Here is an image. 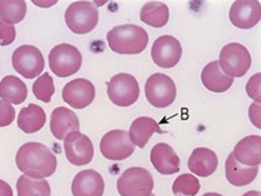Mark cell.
<instances>
[{
    "mask_svg": "<svg viewBox=\"0 0 261 196\" xmlns=\"http://www.w3.org/2000/svg\"><path fill=\"white\" fill-rule=\"evenodd\" d=\"M199 191V180L190 173L181 174L173 182V193L176 196H196Z\"/></svg>",
    "mask_w": 261,
    "mask_h": 196,
    "instance_id": "83f0119b",
    "label": "cell"
},
{
    "mask_svg": "<svg viewBox=\"0 0 261 196\" xmlns=\"http://www.w3.org/2000/svg\"><path fill=\"white\" fill-rule=\"evenodd\" d=\"M140 18L149 26L163 28L169 22V7L162 2H148L141 9Z\"/></svg>",
    "mask_w": 261,
    "mask_h": 196,
    "instance_id": "d4e9b609",
    "label": "cell"
},
{
    "mask_svg": "<svg viewBox=\"0 0 261 196\" xmlns=\"http://www.w3.org/2000/svg\"><path fill=\"white\" fill-rule=\"evenodd\" d=\"M177 96V89L170 76L165 73H155L145 81V97L155 108L170 106Z\"/></svg>",
    "mask_w": 261,
    "mask_h": 196,
    "instance_id": "8992f818",
    "label": "cell"
},
{
    "mask_svg": "<svg viewBox=\"0 0 261 196\" xmlns=\"http://www.w3.org/2000/svg\"><path fill=\"white\" fill-rule=\"evenodd\" d=\"M79 129H81V123L73 110L64 106H58L53 110L50 118V130L56 138L60 141L65 139L68 134L79 131Z\"/></svg>",
    "mask_w": 261,
    "mask_h": 196,
    "instance_id": "2e32d148",
    "label": "cell"
},
{
    "mask_svg": "<svg viewBox=\"0 0 261 196\" xmlns=\"http://www.w3.org/2000/svg\"><path fill=\"white\" fill-rule=\"evenodd\" d=\"M203 196H223V195H220V193H216V192H207V193H204Z\"/></svg>",
    "mask_w": 261,
    "mask_h": 196,
    "instance_id": "d590c367",
    "label": "cell"
},
{
    "mask_svg": "<svg viewBox=\"0 0 261 196\" xmlns=\"http://www.w3.org/2000/svg\"><path fill=\"white\" fill-rule=\"evenodd\" d=\"M200 79H202L203 86L213 93H224L229 90L233 83L232 77L227 76L220 68L219 61H212L207 64L202 71Z\"/></svg>",
    "mask_w": 261,
    "mask_h": 196,
    "instance_id": "44dd1931",
    "label": "cell"
},
{
    "mask_svg": "<svg viewBox=\"0 0 261 196\" xmlns=\"http://www.w3.org/2000/svg\"><path fill=\"white\" fill-rule=\"evenodd\" d=\"M108 46L118 54H140L147 48L148 32L141 26L133 24L115 26L107 35Z\"/></svg>",
    "mask_w": 261,
    "mask_h": 196,
    "instance_id": "7a4b0ae2",
    "label": "cell"
},
{
    "mask_svg": "<svg viewBox=\"0 0 261 196\" xmlns=\"http://www.w3.org/2000/svg\"><path fill=\"white\" fill-rule=\"evenodd\" d=\"M162 134L163 130L161 129V126L158 125L156 120H153L152 118L148 116H141L134 120L132 126H130V139L132 143L138 147V148H145V145L148 144L149 138L152 137V134Z\"/></svg>",
    "mask_w": 261,
    "mask_h": 196,
    "instance_id": "7402d4cb",
    "label": "cell"
},
{
    "mask_svg": "<svg viewBox=\"0 0 261 196\" xmlns=\"http://www.w3.org/2000/svg\"><path fill=\"white\" fill-rule=\"evenodd\" d=\"M108 97L115 105L132 106L140 97L137 79L128 73H118L108 83Z\"/></svg>",
    "mask_w": 261,
    "mask_h": 196,
    "instance_id": "9c48e42d",
    "label": "cell"
},
{
    "mask_svg": "<svg viewBox=\"0 0 261 196\" xmlns=\"http://www.w3.org/2000/svg\"><path fill=\"white\" fill-rule=\"evenodd\" d=\"M11 64L17 73L22 75L27 79H35L42 75L44 69V58L38 47L25 44L15 48Z\"/></svg>",
    "mask_w": 261,
    "mask_h": 196,
    "instance_id": "ba28073f",
    "label": "cell"
},
{
    "mask_svg": "<svg viewBox=\"0 0 261 196\" xmlns=\"http://www.w3.org/2000/svg\"><path fill=\"white\" fill-rule=\"evenodd\" d=\"M65 22L73 34H89L98 24V9L91 2H75L65 11Z\"/></svg>",
    "mask_w": 261,
    "mask_h": 196,
    "instance_id": "3957f363",
    "label": "cell"
},
{
    "mask_svg": "<svg viewBox=\"0 0 261 196\" xmlns=\"http://www.w3.org/2000/svg\"><path fill=\"white\" fill-rule=\"evenodd\" d=\"M46 112L42 106L29 104L27 108H22L17 118V125L24 133L34 134L43 129L46 125Z\"/></svg>",
    "mask_w": 261,
    "mask_h": 196,
    "instance_id": "cb8c5ba5",
    "label": "cell"
},
{
    "mask_svg": "<svg viewBox=\"0 0 261 196\" xmlns=\"http://www.w3.org/2000/svg\"><path fill=\"white\" fill-rule=\"evenodd\" d=\"M261 6L256 0H238L231 6L229 19L237 28L250 29L260 22Z\"/></svg>",
    "mask_w": 261,
    "mask_h": 196,
    "instance_id": "5bb4252c",
    "label": "cell"
},
{
    "mask_svg": "<svg viewBox=\"0 0 261 196\" xmlns=\"http://www.w3.org/2000/svg\"><path fill=\"white\" fill-rule=\"evenodd\" d=\"M104 189V178L95 170H83L72 181L73 196H102Z\"/></svg>",
    "mask_w": 261,
    "mask_h": 196,
    "instance_id": "9a60e30c",
    "label": "cell"
},
{
    "mask_svg": "<svg viewBox=\"0 0 261 196\" xmlns=\"http://www.w3.org/2000/svg\"><path fill=\"white\" fill-rule=\"evenodd\" d=\"M151 163L163 176L176 174L180 170V158L169 144H156L151 151Z\"/></svg>",
    "mask_w": 261,
    "mask_h": 196,
    "instance_id": "e0dca14e",
    "label": "cell"
},
{
    "mask_svg": "<svg viewBox=\"0 0 261 196\" xmlns=\"http://www.w3.org/2000/svg\"><path fill=\"white\" fill-rule=\"evenodd\" d=\"M17 193L18 196H51V189L46 180H35L22 174L17 181Z\"/></svg>",
    "mask_w": 261,
    "mask_h": 196,
    "instance_id": "484cf974",
    "label": "cell"
},
{
    "mask_svg": "<svg viewBox=\"0 0 261 196\" xmlns=\"http://www.w3.org/2000/svg\"><path fill=\"white\" fill-rule=\"evenodd\" d=\"M151 55L153 63L161 68L176 67L182 55V47L180 42L170 35H165L155 40L152 46Z\"/></svg>",
    "mask_w": 261,
    "mask_h": 196,
    "instance_id": "7c38bea8",
    "label": "cell"
},
{
    "mask_svg": "<svg viewBox=\"0 0 261 196\" xmlns=\"http://www.w3.org/2000/svg\"><path fill=\"white\" fill-rule=\"evenodd\" d=\"M219 166L217 155L209 148H196L188 159V167L192 174L199 177H209Z\"/></svg>",
    "mask_w": 261,
    "mask_h": 196,
    "instance_id": "d6986e66",
    "label": "cell"
},
{
    "mask_svg": "<svg viewBox=\"0 0 261 196\" xmlns=\"http://www.w3.org/2000/svg\"><path fill=\"white\" fill-rule=\"evenodd\" d=\"M232 155L243 166L258 167L261 163V137L260 135H247L242 138L235 145Z\"/></svg>",
    "mask_w": 261,
    "mask_h": 196,
    "instance_id": "ac0fdd59",
    "label": "cell"
},
{
    "mask_svg": "<svg viewBox=\"0 0 261 196\" xmlns=\"http://www.w3.org/2000/svg\"><path fill=\"white\" fill-rule=\"evenodd\" d=\"M15 40L14 25H10L0 19V46H9Z\"/></svg>",
    "mask_w": 261,
    "mask_h": 196,
    "instance_id": "4dcf8cb0",
    "label": "cell"
},
{
    "mask_svg": "<svg viewBox=\"0 0 261 196\" xmlns=\"http://www.w3.org/2000/svg\"><path fill=\"white\" fill-rule=\"evenodd\" d=\"M257 174H258L257 166L254 167L243 166L233 158L232 152L229 153V156L225 160V177L229 184L235 187H246L256 180Z\"/></svg>",
    "mask_w": 261,
    "mask_h": 196,
    "instance_id": "ffe728a7",
    "label": "cell"
},
{
    "mask_svg": "<svg viewBox=\"0 0 261 196\" xmlns=\"http://www.w3.org/2000/svg\"><path fill=\"white\" fill-rule=\"evenodd\" d=\"M0 196H14L11 187L3 180H0Z\"/></svg>",
    "mask_w": 261,
    "mask_h": 196,
    "instance_id": "836d02e7",
    "label": "cell"
},
{
    "mask_svg": "<svg viewBox=\"0 0 261 196\" xmlns=\"http://www.w3.org/2000/svg\"><path fill=\"white\" fill-rule=\"evenodd\" d=\"M249 115H250V119H252V123L256 126L257 129H260V104L257 102H253L250 105V109H249Z\"/></svg>",
    "mask_w": 261,
    "mask_h": 196,
    "instance_id": "d6a6232c",
    "label": "cell"
},
{
    "mask_svg": "<svg viewBox=\"0 0 261 196\" xmlns=\"http://www.w3.org/2000/svg\"><path fill=\"white\" fill-rule=\"evenodd\" d=\"M149 196H155V195H152V193H151V195H149Z\"/></svg>",
    "mask_w": 261,
    "mask_h": 196,
    "instance_id": "8d00e7d4",
    "label": "cell"
},
{
    "mask_svg": "<svg viewBox=\"0 0 261 196\" xmlns=\"http://www.w3.org/2000/svg\"><path fill=\"white\" fill-rule=\"evenodd\" d=\"M28 97V89L19 77L9 75L0 81V100L7 104L19 105Z\"/></svg>",
    "mask_w": 261,
    "mask_h": 196,
    "instance_id": "603a6c76",
    "label": "cell"
},
{
    "mask_svg": "<svg viewBox=\"0 0 261 196\" xmlns=\"http://www.w3.org/2000/svg\"><path fill=\"white\" fill-rule=\"evenodd\" d=\"M48 65L53 73L60 77H68L79 72L82 67V54L72 44H58L48 54Z\"/></svg>",
    "mask_w": 261,
    "mask_h": 196,
    "instance_id": "277c9868",
    "label": "cell"
},
{
    "mask_svg": "<svg viewBox=\"0 0 261 196\" xmlns=\"http://www.w3.org/2000/svg\"><path fill=\"white\" fill-rule=\"evenodd\" d=\"M95 87L87 79H75L62 89V100L75 109H83L94 101Z\"/></svg>",
    "mask_w": 261,
    "mask_h": 196,
    "instance_id": "4fadbf2b",
    "label": "cell"
},
{
    "mask_svg": "<svg viewBox=\"0 0 261 196\" xmlns=\"http://www.w3.org/2000/svg\"><path fill=\"white\" fill-rule=\"evenodd\" d=\"M116 187L120 196H149L153 189V178L144 167H130L119 177Z\"/></svg>",
    "mask_w": 261,
    "mask_h": 196,
    "instance_id": "52a82bcc",
    "label": "cell"
},
{
    "mask_svg": "<svg viewBox=\"0 0 261 196\" xmlns=\"http://www.w3.org/2000/svg\"><path fill=\"white\" fill-rule=\"evenodd\" d=\"M100 151L101 155L110 160H124L133 155L134 144L127 131L112 130L101 138Z\"/></svg>",
    "mask_w": 261,
    "mask_h": 196,
    "instance_id": "30bf717a",
    "label": "cell"
},
{
    "mask_svg": "<svg viewBox=\"0 0 261 196\" xmlns=\"http://www.w3.org/2000/svg\"><path fill=\"white\" fill-rule=\"evenodd\" d=\"M260 80H261V73H256L252 79L247 81L246 85V93L249 94L250 98L254 100V102L260 104L261 101V94H260Z\"/></svg>",
    "mask_w": 261,
    "mask_h": 196,
    "instance_id": "1f68e13d",
    "label": "cell"
},
{
    "mask_svg": "<svg viewBox=\"0 0 261 196\" xmlns=\"http://www.w3.org/2000/svg\"><path fill=\"white\" fill-rule=\"evenodd\" d=\"M15 119V109L11 104L0 100V127H6L13 123Z\"/></svg>",
    "mask_w": 261,
    "mask_h": 196,
    "instance_id": "f546056e",
    "label": "cell"
},
{
    "mask_svg": "<svg viewBox=\"0 0 261 196\" xmlns=\"http://www.w3.org/2000/svg\"><path fill=\"white\" fill-rule=\"evenodd\" d=\"M64 151L68 162L73 166H85L91 162L94 156V147L90 138L81 131H73L68 134L64 139Z\"/></svg>",
    "mask_w": 261,
    "mask_h": 196,
    "instance_id": "8fae6325",
    "label": "cell"
},
{
    "mask_svg": "<svg viewBox=\"0 0 261 196\" xmlns=\"http://www.w3.org/2000/svg\"><path fill=\"white\" fill-rule=\"evenodd\" d=\"M220 68L229 77H242L252 65L250 53L243 44L228 43L224 46L219 60Z\"/></svg>",
    "mask_w": 261,
    "mask_h": 196,
    "instance_id": "5b68a950",
    "label": "cell"
},
{
    "mask_svg": "<svg viewBox=\"0 0 261 196\" xmlns=\"http://www.w3.org/2000/svg\"><path fill=\"white\" fill-rule=\"evenodd\" d=\"M242 196H261V193L258 191H249V192H246V193H245V195H242Z\"/></svg>",
    "mask_w": 261,
    "mask_h": 196,
    "instance_id": "e575fe53",
    "label": "cell"
},
{
    "mask_svg": "<svg viewBox=\"0 0 261 196\" xmlns=\"http://www.w3.org/2000/svg\"><path fill=\"white\" fill-rule=\"evenodd\" d=\"M15 163L19 172L35 180H46L57 170V158L51 149L40 143H27L19 147Z\"/></svg>",
    "mask_w": 261,
    "mask_h": 196,
    "instance_id": "6da1fadb",
    "label": "cell"
},
{
    "mask_svg": "<svg viewBox=\"0 0 261 196\" xmlns=\"http://www.w3.org/2000/svg\"><path fill=\"white\" fill-rule=\"evenodd\" d=\"M35 97L43 102H50L51 97L56 93V87H54V81L53 77L48 73H43L35 80L34 86H32Z\"/></svg>",
    "mask_w": 261,
    "mask_h": 196,
    "instance_id": "f1b7e54d",
    "label": "cell"
},
{
    "mask_svg": "<svg viewBox=\"0 0 261 196\" xmlns=\"http://www.w3.org/2000/svg\"><path fill=\"white\" fill-rule=\"evenodd\" d=\"M27 14V3L24 0H2L0 2V19L7 24L21 22Z\"/></svg>",
    "mask_w": 261,
    "mask_h": 196,
    "instance_id": "4316f807",
    "label": "cell"
}]
</instances>
